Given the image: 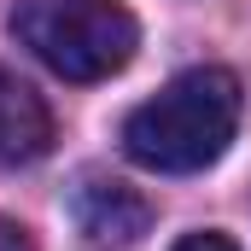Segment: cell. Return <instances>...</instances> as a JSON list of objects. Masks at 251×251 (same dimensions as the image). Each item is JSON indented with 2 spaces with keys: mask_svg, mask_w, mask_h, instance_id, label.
Returning a JSON list of instances; mask_svg holds the SVG:
<instances>
[{
  "mask_svg": "<svg viewBox=\"0 0 251 251\" xmlns=\"http://www.w3.org/2000/svg\"><path fill=\"white\" fill-rule=\"evenodd\" d=\"M12 35L64 82H105L140 47V29L117 0H18Z\"/></svg>",
  "mask_w": 251,
  "mask_h": 251,
  "instance_id": "obj_2",
  "label": "cell"
},
{
  "mask_svg": "<svg viewBox=\"0 0 251 251\" xmlns=\"http://www.w3.org/2000/svg\"><path fill=\"white\" fill-rule=\"evenodd\" d=\"M240 128V82L234 70H181L170 88H158L146 105H134L123 123V152L140 170L193 176L228 152Z\"/></svg>",
  "mask_w": 251,
  "mask_h": 251,
  "instance_id": "obj_1",
  "label": "cell"
},
{
  "mask_svg": "<svg viewBox=\"0 0 251 251\" xmlns=\"http://www.w3.org/2000/svg\"><path fill=\"white\" fill-rule=\"evenodd\" d=\"M53 146V111L47 100L0 64V164H35Z\"/></svg>",
  "mask_w": 251,
  "mask_h": 251,
  "instance_id": "obj_3",
  "label": "cell"
},
{
  "mask_svg": "<svg viewBox=\"0 0 251 251\" xmlns=\"http://www.w3.org/2000/svg\"><path fill=\"white\" fill-rule=\"evenodd\" d=\"M176 251H240L228 234H187V240H176Z\"/></svg>",
  "mask_w": 251,
  "mask_h": 251,
  "instance_id": "obj_5",
  "label": "cell"
},
{
  "mask_svg": "<svg viewBox=\"0 0 251 251\" xmlns=\"http://www.w3.org/2000/svg\"><path fill=\"white\" fill-rule=\"evenodd\" d=\"M76 216H82L88 234H117V240H134V234L146 228V204H140L123 181H82Z\"/></svg>",
  "mask_w": 251,
  "mask_h": 251,
  "instance_id": "obj_4",
  "label": "cell"
},
{
  "mask_svg": "<svg viewBox=\"0 0 251 251\" xmlns=\"http://www.w3.org/2000/svg\"><path fill=\"white\" fill-rule=\"evenodd\" d=\"M0 251H29L24 228H18V222H6V216H0Z\"/></svg>",
  "mask_w": 251,
  "mask_h": 251,
  "instance_id": "obj_6",
  "label": "cell"
}]
</instances>
